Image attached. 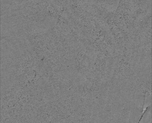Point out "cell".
<instances>
[{"instance_id": "obj_1", "label": "cell", "mask_w": 152, "mask_h": 123, "mask_svg": "<svg viewBox=\"0 0 152 123\" xmlns=\"http://www.w3.org/2000/svg\"><path fill=\"white\" fill-rule=\"evenodd\" d=\"M116 1V4L117 5L118 4L119 1H120V0H115Z\"/></svg>"}]
</instances>
